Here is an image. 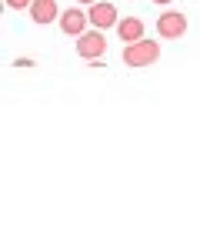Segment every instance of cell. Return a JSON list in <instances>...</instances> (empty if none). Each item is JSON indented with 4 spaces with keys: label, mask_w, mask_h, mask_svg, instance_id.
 I'll use <instances>...</instances> for the list:
<instances>
[{
    "label": "cell",
    "mask_w": 200,
    "mask_h": 250,
    "mask_svg": "<svg viewBox=\"0 0 200 250\" xmlns=\"http://www.w3.org/2000/svg\"><path fill=\"white\" fill-rule=\"evenodd\" d=\"M157 60H160V40L140 37V40H134V43H123V63L134 67V70H140V67H154Z\"/></svg>",
    "instance_id": "1"
},
{
    "label": "cell",
    "mask_w": 200,
    "mask_h": 250,
    "mask_svg": "<svg viewBox=\"0 0 200 250\" xmlns=\"http://www.w3.org/2000/svg\"><path fill=\"white\" fill-rule=\"evenodd\" d=\"M77 54L80 60H100L107 54V37H103V30L97 27H90L87 34H80L77 37Z\"/></svg>",
    "instance_id": "2"
},
{
    "label": "cell",
    "mask_w": 200,
    "mask_h": 250,
    "mask_svg": "<svg viewBox=\"0 0 200 250\" xmlns=\"http://www.w3.org/2000/svg\"><path fill=\"white\" fill-rule=\"evenodd\" d=\"M157 34L163 40H177L187 34V14H180V10H163L157 17Z\"/></svg>",
    "instance_id": "3"
},
{
    "label": "cell",
    "mask_w": 200,
    "mask_h": 250,
    "mask_svg": "<svg viewBox=\"0 0 200 250\" xmlns=\"http://www.w3.org/2000/svg\"><path fill=\"white\" fill-rule=\"evenodd\" d=\"M60 30L70 34V37L87 34V30H90V14H87L80 3H77V7H70V10H63V14H60Z\"/></svg>",
    "instance_id": "4"
},
{
    "label": "cell",
    "mask_w": 200,
    "mask_h": 250,
    "mask_svg": "<svg viewBox=\"0 0 200 250\" xmlns=\"http://www.w3.org/2000/svg\"><path fill=\"white\" fill-rule=\"evenodd\" d=\"M87 14H90V27H97V30H107V27H117V3H110V0H97V3H90L87 7Z\"/></svg>",
    "instance_id": "5"
},
{
    "label": "cell",
    "mask_w": 200,
    "mask_h": 250,
    "mask_svg": "<svg viewBox=\"0 0 200 250\" xmlns=\"http://www.w3.org/2000/svg\"><path fill=\"white\" fill-rule=\"evenodd\" d=\"M27 14H30V20H34V23L47 27V23L60 20V7H57V0H34Z\"/></svg>",
    "instance_id": "6"
},
{
    "label": "cell",
    "mask_w": 200,
    "mask_h": 250,
    "mask_svg": "<svg viewBox=\"0 0 200 250\" xmlns=\"http://www.w3.org/2000/svg\"><path fill=\"white\" fill-rule=\"evenodd\" d=\"M117 37L123 43H134V40L143 37V20L140 17H120L117 20Z\"/></svg>",
    "instance_id": "7"
},
{
    "label": "cell",
    "mask_w": 200,
    "mask_h": 250,
    "mask_svg": "<svg viewBox=\"0 0 200 250\" xmlns=\"http://www.w3.org/2000/svg\"><path fill=\"white\" fill-rule=\"evenodd\" d=\"M30 3H34V0H7L10 10H30Z\"/></svg>",
    "instance_id": "8"
},
{
    "label": "cell",
    "mask_w": 200,
    "mask_h": 250,
    "mask_svg": "<svg viewBox=\"0 0 200 250\" xmlns=\"http://www.w3.org/2000/svg\"><path fill=\"white\" fill-rule=\"evenodd\" d=\"M14 67H20V70H23V67H34V60H30V57H20V60H14Z\"/></svg>",
    "instance_id": "9"
},
{
    "label": "cell",
    "mask_w": 200,
    "mask_h": 250,
    "mask_svg": "<svg viewBox=\"0 0 200 250\" xmlns=\"http://www.w3.org/2000/svg\"><path fill=\"white\" fill-rule=\"evenodd\" d=\"M80 7H90V3H97V0H77Z\"/></svg>",
    "instance_id": "10"
},
{
    "label": "cell",
    "mask_w": 200,
    "mask_h": 250,
    "mask_svg": "<svg viewBox=\"0 0 200 250\" xmlns=\"http://www.w3.org/2000/svg\"><path fill=\"white\" fill-rule=\"evenodd\" d=\"M154 3H157V7H167V3H174V0H154Z\"/></svg>",
    "instance_id": "11"
}]
</instances>
